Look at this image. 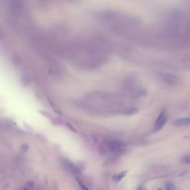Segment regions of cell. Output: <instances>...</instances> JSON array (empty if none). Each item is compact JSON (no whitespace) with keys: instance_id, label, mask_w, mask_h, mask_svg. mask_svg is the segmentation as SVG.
Listing matches in <instances>:
<instances>
[{"instance_id":"obj_15","label":"cell","mask_w":190,"mask_h":190,"mask_svg":"<svg viewBox=\"0 0 190 190\" xmlns=\"http://www.w3.org/2000/svg\"><path fill=\"white\" fill-rule=\"evenodd\" d=\"M4 36H5L4 33H3V32L2 31V30L1 29V28L0 27V39H3Z\"/></svg>"},{"instance_id":"obj_2","label":"cell","mask_w":190,"mask_h":190,"mask_svg":"<svg viewBox=\"0 0 190 190\" xmlns=\"http://www.w3.org/2000/svg\"><path fill=\"white\" fill-rule=\"evenodd\" d=\"M109 150L113 154L121 155L124 152V149L122 148V145L121 143L115 141H109L106 142Z\"/></svg>"},{"instance_id":"obj_12","label":"cell","mask_w":190,"mask_h":190,"mask_svg":"<svg viewBox=\"0 0 190 190\" xmlns=\"http://www.w3.org/2000/svg\"><path fill=\"white\" fill-rule=\"evenodd\" d=\"M29 150V146L26 144V143H23L21 144V150L23 152V153H25L26 152Z\"/></svg>"},{"instance_id":"obj_5","label":"cell","mask_w":190,"mask_h":190,"mask_svg":"<svg viewBox=\"0 0 190 190\" xmlns=\"http://www.w3.org/2000/svg\"><path fill=\"white\" fill-rule=\"evenodd\" d=\"M173 124L177 127H182L190 124V118H182L175 119L172 122Z\"/></svg>"},{"instance_id":"obj_16","label":"cell","mask_w":190,"mask_h":190,"mask_svg":"<svg viewBox=\"0 0 190 190\" xmlns=\"http://www.w3.org/2000/svg\"><path fill=\"white\" fill-rule=\"evenodd\" d=\"M142 190V187H139V188L138 189V190Z\"/></svg>"},{"instance_id":"obj_7","label":"cell","mask_w":190,"mask_h":190,"mask_svg":"<svg viewBox=\"0 0 190 190\" xmlns=\"http://www.w3.org/2000/svg\"><path fill=\"white\" fill-rule=\"evenodd\" d=\"M12 63L16 66H19L21 64V59L20 56L14 54L12 56L11 58Z\"/></svg>"},{"instance_id":"obj_17","label":"cell","mask_w":190,"mask_h":190,"mask_svg":"<svg viewBox=\"0 0 190 190\" xmlns=\"http://www.w3.org/2000/svg\"><path fill=\"white\" fill-rule=\"evenodd\" d=\"M163 190L162 189H158V190Z\"/></svg>"},{"instance_id":"obj_10","label":"cell","mask_w":190,"mask_h":190,"mask_svg":"<svg viewBox=\"0 0 190 190\" xmlns=\"http://www.w3.org/2000/svg\"><path fill=\"white\" fill-rule=\"evenodd\" d=\"M35 185V183L31 180H29L26 183L24 186L23 190H32Z\"/></svg>"},{"instance_id":"obj_13","label":"cell","mask_w":190,"mask_h":190,"mask_svg":"<svg viewBox=\"0 0 190 190\" xmlns=\"http://www.w3.org/2000/svg\"><path fill=\"white\" fill-rule=\"evenodd\" d=\"M182 163L185 164H190V156H186L183 157L181 160Z\"/></svg>"},{"instance_id":"obj_4","label":"cell","mask_w":190,"mask_h":190,"mask_svg":"<svg viewBox=\"0 0 190 190\" xmlns=\"http://www.w3.org/2000/svg\"><path fill=\"white\" fill-rule=\"evenodd\" d=\"M24 2L21 1H13L11 2L10 8L12 12L16 14H21L24 9Z\"/></svg>"},{"instance_id":"obj_1","label":"cell","mask_w":190,"mask_h":190,"mask_svg":"<svg viewBox=\"0 0 190 190\" xmlns=\"http://www.w3.org/2000/svg\"><path fill=\"white\" fill-rule=\"evenodd\" d=\"M167 120V116L166 112L165 110H162L161 111L158 118L155 122V126L153 127L154 132H158L160 131L166 123Z\"/></svg>"},{"instance_id":"obj_14","label":"cell","mask_w":190,"mask_h":190,"mask_svg":"<svg viewBox=\"0 0 190 190\" xmlns=\"http://www.w3.org/2000/svg\"><path fill=\"white\" fill-rule=\"evenodd\" d=\"M79 185H80V186H81V187L82 188V190H88V189L87 188V187L85 185H83L82 183L81 182H80V181H79Z\"/></svg>"},{"instance_id":"obj_9","label":"cell","mask_w":190,"mask_h":190,"mask_svg":"<svg viewBox=\"0 0 190 190\" xmlns=\"http://www.w3.org/2000/svg\"><path fill=\"white\" fill-rule=\"evenodd\" d=\"M20 80H21V84L24 87H27L30 83V80L29 79V77L27 76L26 75H24V74L22 75L21 77Z\"/></svg>"},{"instance_id":"obj_3","label":"cell","mask_w":190,"mask_h":190,"mask_svg":"<svg viewBox=\"0 0 190 190\" xmlns=\"http://www.w3.org/2000/svg\"><path fill=\"white\" fill-rule=\"evenodd\" d=\"M63 163L66 167V168L70 171V172L72 174L76 176H79L81 174L79 168L71 161L68 159H64L63 161Z\"/></svg>"},{"instance_id":"obj_11","label":"cell","mask_w":190,"mask_h":190,"mask_svg":"<svg viewBox=\"0 0 190 190\" xmlns=\"http://www.w3.org/2000/svg\"><path fill=\"white\" fill-rule=\"evenodd\" d=\"M166 189L167 190H175V186L173 183L169 182L167 183L166 185Z\"/></svg>"},{"instance_id":"obj_6","label":"cell","mask_w":190,"mask_h":190,"mask_svg":"<svg viewBox=\"0 0 190 190\" xmlns=\"http://www.w3.org/2000/svg\"><path fill=\"white\" fill-rule=\"evenodd\" d=\"M127 174V171L119 172V173H117L114 175L113 179L115 182H119L122 179H123L126 176Z\"/></svg>"},{"instance_id":"obj_8","label":"cell","mask_w":190,"mask_h":190,"mask_svg":"<svg viewBox=\"0 0 190 190\" xmlns=\"http://www.w3.org/2000/svg\"><path fill=\"white\" fill-rule=\"evenodd\" d=\"M165 81L168 84H174L176 81V78L174 75L170 74H166L164 77Z\"/></svg>"}]
</instances>
